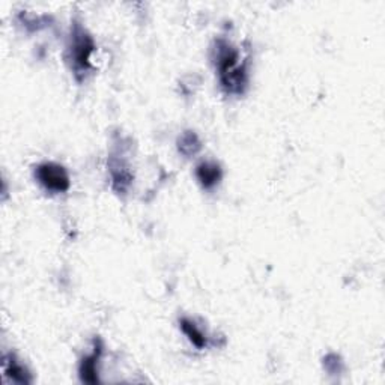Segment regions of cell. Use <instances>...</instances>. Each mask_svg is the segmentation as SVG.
Here are the masks:
<instances>
[{"label": "cell", "mask_w": 385, "mask_h": 385, "mask_svg": "<svg viewBox=\"0 0 385 385\" xmlns=\"http://www.w3.org/2000/svg\"><path fill=\"white\" fill-rule=\"evenodd\" d=\"M213 53L221 88L232 95H241L247 88L249 73L247 64L241 59L238 49L226 38H218Z\"/></svg>", "instance_id": "1"}, {"label": "cell", "mask_w": 385, "mask_h": 385, "mask_svg": "<svg viewBox=\"0 0 385 385\" xmlns=\"http://www.w3.org/2000/svg\"><path fill=\"white\" fill-rule=\"evenodd\" d=\"M95 52V42L89 32L74 21L71 28V37L68 44V61L71 64L77 80H83L92 68V54Z\"/></svg>", "instance_id": "2"}, {"label": "cell", "mask_w": 385, "mask_h": 385, "mask_svg": "<svg viewBox=\"0 0 385 385\" xmlns=\"http://www.w3.org/2000/svg\"><path fill=\"white\" fill-rule=\"evenodd\" d=\"M35 179L42 186L44 190L53 194L65 193L69 190V174L62 165H57L53 161H45L35 167Z\"/></svg>", "instance_id": "3"}, {"label": "cell", "mask_w": 385, "mask_h": 385, "mask_svg": "<svg viewBox=\"0 0 385 385\" xmlns=\"http://www.w3.org/2000/svg\"><path fill=\"white\" fill-rule=\"evenodd\" d=\"M113 190L119 194L126 193L133 184V172L122 155H112L109 162Z\"/></svg>", "instance_id": "4"}, {"label": "cell", "mask_w": 385, "mask_h": 385, "mask_svg": "<svg viewBox=\"0 0 385 385\" xmlns=\"http://www.w3.org/2000/svg\"><path fill=\"white\" fill-rule=\"evenodd\" d=\"M102 355V342L100 339H95V346H93V351L81 360L78 366V375L80 381L86 384H97L100 382L98 378V365Z\"/></svg>", "instance_id": "5"}, {"label": "cell", "mask_w": 385, "mask_h": 385, "mask_svg": "<svg viewBox=\"0 0 385 385\" xmlns=\"http://www.w3.org/2000/svg\"><path fill=\"white\" fill-rule=\"evenodd\" d=\"M196 178L206 190L214 189L223 178L221 167L214 161H202L196 166Z\"/></svg>", "instance_id": "6"}, {"label": "cell", "mask_w": 385, "mask_h": 385, "mask_svg": "<svg viewBox=\"0 0 385 385\" xmlns=\"http://www.w3.org/2000/svg\"><path fill=\"white\" fill-rule=\"evenodd\" d=\"M4 375L6 379L16 384H30L32 375L14 355H6L4 358Z\"/></svg>", "instance_id": "7"}, {"label": "cell", "mask_w": 385, "mask_h": 385, "mask_svg": "<svg viewBox=\"0 0 385 385\" xmlns=\"http://www.w3.org/2000/svg\"><path fill=\"white\" fill-rule=\"evenodd\" d=\"M181 330L182 333L189 337V340L197 348V349H203L208 345V337L206 334L197 326V324L189 318H182L179 321Z\"/></svg>", "instance_id": "8"}, {"label": "cell", "mask_w": 385, "mask_h": 385, "mask_svg": "<svg viewBox=\"0 0 385 385\" xmlns=\"http://www.w3.org/2000/svg\"><path fill=\"white\" fill-rule=\"evenodd\" d=\"M201 148H202L201 138L197 137V134L193 131H185L178 138V149L179 153L185 157L196 155L201 150Z\"/></svg>", "instance_id": "9"}, {"label": "cell", "mask_w": 385, "mask_h": 385, "mask_svg": "<svg viewBox=\"0 0 385 385\" xmlns=\"http://www.w3.org/2000/svg\"><path fill=\"white\" fill-rule=\"evenodd\" d=\"M324 366H325V369L328 370L330 373H337V372H340L342 361H340L339 357L334 355V354H331V355H328V357L325 358Z\"/></svg>", "instance_id": "10"}]
</instances>
